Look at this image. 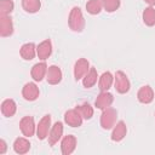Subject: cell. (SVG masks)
<instances>
[{"instance_id": "1", "label": "cell", "mask_w": 155, "mask_h": 155, "mask_svg": "<svg viewBox=\"0 0 155 155\" xmlns=\"http://www.w3.org/2000/svg\"><path fill=\"white\" fill-rule=\"evenodd\" d=\"M68 24H69V28L76 33H81L85 29V18L80 7L74 6L70 10L69 17H68Z\"/></svg>"}, {"instance_id": "2", "label": "cell", "mask_w": 155, "mask_h": 155, "mask_svg": "<svg viewBox=\"0 0 155 155\" xmlns=\"http://www.w3.org/2000/svg\"><path fill=\"white\" fill-rule=\"evenodd\" d=\"M116 119H117V111L116 109L109 107L107 109H104L101 114V127L103 130H111L115 124H116Z\"/></svg>"}, {"instance_id": "3", "label": "cell", "mask_w": 155, "mask_h": 155, "mask_svg": "<svg viewBox=\"0 0 155 155\" xmlns=\"http://www.w3.org/2000/svg\"><path fill=\"white\" fill-rule=\"evenodd\" d=\"M114 88L116 90L117 93H121V94L127 93L131 88V82L127 75L121 70H117L114 75Z\"/></svg>"}, {"instance_id": "4", "label": "cell", "mask_w": 155, "mask_h": 155, "mask_svg": "<svg viewBox=\"0 0 155 155\" xmlns=\"http://www.w3.org/2000/svg\"><path fill=\"white\" fill-rule=\"evenodd\" d=\"M19 130L22 132L23 136H25L27 138H30L31 136H34L36 133V125L34 121L33 116H23L19 121Z\"/></svg>"}, {"instance_id": "5", "label": "cell", "mask_w": 155, "mask_h": 155, "mask_svg": "<svg viewBox=\"0 0 155 155\" xmlns=\"http://www.w3.org/2000/svg\"><path fill=\"white\" fill-rule=\"evenodd\" d=\"M51 115L50 114H46L44 115L39 124L36 125V137L40 139V140H44L48 137V133H50V130H51Z\"/></svg>"}, {"instance_id": "6", "label": "cell", "mask_w": 155, "mask_h": 155, "mask_svg": "<svg viewBox=\"0 0 155 155\" xmlns=\"http://www.w3.org/2000/svg\"><path fill=\"white\" fill-rule=\"evenodd\" d=\"M113 102H114V96L109 91H101V93L97 96V98L94 101V107L97 109L104 110V109L111 107Z\"/></svg>"}, {"instance_id": "7", "label": "cell", "mask_w": 155, "mask_h": 155, "mask_svg": "<svg viewBox=\"0 0 155 155\" xmlns=\"http://www.w3.org/2000/svg\"><path fill=\"white\" fill-rule=\"evenodd\" d=\"M76 144H78V139L73 134H68V136H64L62 138V142H61V151L63 155H70L75 151L76 149Z\"/></svg>"}, {"instance_id": "8", "label": "cell", "mask_w": 155, "mask_h": 155, "mask_svg": "<svg viewBox=\"0 0 155 155\" xmlns=\"http://www.w3.org/2000/svg\"><path fill=\"white\" fill-rule=\"evenodd\" d=\"M82 121H84L82 116L75 108L69 109L64 113V122L70 127H80L82 125Z\"/></svg>"}, {"instance_id": "9", "label": "cell", "mask_w": 155, "mask_h": 155, "mask_svg": "<svg viewBox=\"0 0 155 155\" xmlns=\"http://www.w3.org/2000/svg\"><path fill=\"white\" fill-rule=\"evenodd\" d=\"M40 91L35 82H27L22 88V96L28 102H34L39 98Z\"/></svg>"}, {"instance_id": "10", "label": "cell", "mask_w": 155, "mask_h": 155, "mask_svg": "<svg viewBox=\"0 0 155 155\" xmlns=\"http://www.w3.org/2000/svg\"><path fill=\"white\" fill-rule=\"evenodd\" d=\"M90 68V62L86 58H79L74 64V79L76 81L81 80L87 74Z\"/></svg>"}, {"instance_id": "11", "label": "cell", "mask_w": 155, "mask_h": 155, "mask_svg": "<svg viewBox=\"0 0 155 155\" xmlns=\"http://www.w3.org/2000/svg\"><path fill=\"white\" fill-rule=\"evenodd\" d=\"M63 122L61 121H57L52 125L51 130H50V133H48V137H47V140H48V145L53 147L56 143H58V140L62 138L63 136Z\"/></svg>"}, {"instance_id": "12", "label": "cell", "mask_w": 155, "mask_h": 155, "mask_svg": "<svg viewBox=\"0 0 155 155\" xmlns=\"http://www.w3.org/2000/svg\"><path fill=\"white\" fill-rule=\"evenodd\" d=\"M47 64L45 63V61L42 62H39V63H35L33 67H31V70H30V75L33 78L34 81L36 82H40L44 80V78H46V74H47Z\"/></svg>"}, {"instance_id": "13", "label": "cell", "mask_w": 155, "mask_h": 155, "mask_svg": "<svg viewBox=\"0 0 155 155\" xmlns=\"http://www.w3.org/2000/svg\"><path fill=\"white\" fill-rule=\"evenodd\" d=\"M13 34V22L10 15L0 16V36L7 38Z\"/></svg>"}, {"instance_id": "14", "label": "cell", "mask_w": 155, "mask_h": 155, "mask_svg": "<svg viewBox=\"0 0 155 155\" xmlns=\"http://www.w3.org/2000/svg\"><path fill=\"white\" fill-rule=\"evenodd\" d=\"M154 90L149 85L142 86L137 92V99L142 104H150L154 101Z\"/></svg>"}, {"instance_id": "15", "label": "cell", "mask_w": 155, "mask_h": 155, "mask_svg": "<svg viewBox=\"0 0 155 155\" xmlns=\"http://www.w3.org/2000/svg\"><path fill=\"white\" fill-rule=\"evenodd\" d=\"M36 54H38L39 59H41V61H46L52 54V42L50 39L41 41L36 46Z\"/></svg>"}, {"instance_id": "16", "label": "cell", "mask_w": 155, "mask_h": 155, "mask_svg": "<svg viewBox=\"0 0 155 155\" xmlns=\"http://www.w3.org/2000/svg\"><path fill=\"white\" fill-rule=\"evenodd\" d=\"M63 79V73L59 67L57 65H50L46 74V80L50 85H58Z\"/></svg>"}, {"instance_id": "17", "label": "cell", "mask_w": 155, "mask_h": 155, "mask_svg": "<svg viewBox=\"0 0 155 155\" xmlns=\"http://www.w3.org/2000/svg\"><path fill=\"white\" fill-rule=\"evenodd\" d=\"M126 133H127V126L122 120H120L113 127V132H111L110 138L114 142H121L126 137Z\"/></svg>"}, {"instance_id": "18", "label": "cell", "mask_w": 155, "mask_h": 155, "mask_svg": "<svg viewBox=\"0 0 155 155\" xmlns=\"http://www.w3.org/2000/svg\"><path fill=\"white\" fill-rule=\"evenodd\" d=\"M19 54L24 61H31L36 56V46L34 42L23 44L19 48Z\"/></svg>"}, {"instance_id": "19", "label": "cell", "mask_w": 155, "mask_h": 155, "mask_svg": "<svg viewBox=\"0 0 155 155\" xmlns=\"http://www.w3.org/2000/svg\"><path fill=\"white\" fill-rule=\"evenodd\" d=\"M1 114L5 117H12L17 111V104L12 98L4 99L1 103Z\"/></svg>"}, {"instance_id": "20", "label": "cell", "mask_w": 155, "mask_h": 155, "mask_svg": "<svg viewBox=\"0 0 155 155\" xmlns=\"http://www.w3.org/2000/svg\"><path fill=\"white\" fill-rule=\"evenodd\" d=\"M13 150H15V153H17L19 155L27 154L30 150V142L27 139L25 136L24 137H18L13 142Z\"/></svg>"}, {"instance_id": "21", "label": "cell", "mask_w": 155, "mask_h": 155, "mask_svg": "<svg viewBox=\"0 0 155 155\" xmlns=\"http://www.w3.org/2000/svg\"><path fill=\"white\" fill-rule=\"evenodd\" d=\"M98 79H99V76H98L97 69L94 67H91L90 70L87 71V74L82 78V85L85 88H91L97 84Z\"/></svg>"}, {"instance_id": "22", "label": "cell", "mask_w": 155, "mask_h": 155, "mask_svg": "<svg viewBox=\"0 0 155 155\" xmlns=\"http://www.w3.org/2000/svg\"><path fill=\"white\" fill-rule=\"evenodd\" d=\"M114 84V76L110 71H104L98 79V88L101 91H109Z\"/></svg>"}, {"instance_id": "23", "label": "cell", "mask_w": 155, "mask_h": 155, "mask_svg": "<svg viewBox=\"0 0 155 155\" xmlns=\"http://www.w3.org/2000/svg\"><path fill=\"white\" fill-rule=\"evenodd\" d=\"M142 18H143V22L145 25H148V27L155 25V8H154V6L145 7L143 13H142Z\"/></svg>"}, {"instance_id": "24", "label": "cell", "mask_w": 155, "mask_h": 155, "mask_svg": "<svg viewBox=\"0 0 155 155\" xmlns=\"http://www.w3.org/2000/svg\"><path fill=\"white\" fill-rule=\"evenodd\" d=\"M22 7L27 13H36L41 7L40 0H22Z\"/></svg>"}, {"instance_id": "25", "label": "cell", "mask_w": 155, "mask_h": 155, "mask_svg": "<svg viewBox=\"0 0 155 155\" xmlns=\"http://www.w3.org/2000/svg\"><path fill=\"white\" fill-rule=\"evenodd\" d=\"M75 109L80 113V115L82 116L84 120H90V119H92L93 113H94L93 107H92L90 103H82V104L78 105Z\"/></svg>"}, {"instance_id": "26", "label": "cell", "mask_w": 155, "mask_h": 155, "mask_svg": "<svg viewBox=\"0 0 155 155\" xmlns=\"http://www.w3.org/2000/svg\"><path fill=\"white\" fill-rule=\"evenodd\" d=\"M86 10L90 15H98L103 10L102 0H88L86 2Z\"/></svg>"}, {"instance_id": "27", "label": "cell", "mask_w": 155, "mask_h": 155, "mask_svg": "<svg viewBox=\"0 0 155 155\" xmlns=\"http://www.w3.org/2000/svg\"><path fill=\"white\" fill-rule=\"evenodd\" d=\"M102 5H103V10L111 13L115 12L116 10H119L121 1L120 0H102Z\"/></svg>"}, {"instance_id": "28", "label": "cell", "mask_w": 155, "mask_h": 155, "mask_svg": "<svg viewBox=\"0 0 155 155\" xmlns=\"http://www.w3.org/2000/svg\"><path fill=\"white\" fill-rule=\"evenodd\" d=\"M15 8L12 0H0V16L10 15Z\"/></svg>"}, {"instance_id": "29", "label": "cell", "mask_w": 155, "mask_h": 155, "mask_svg": "<svg viewBox=\"0 0 155 155\" xmlns=\"http://www.w3.org/2000/svg\"><path fill=\"white\" fill-rule=\"evenodd\" d=\"M7 149V144L5 142V139H0V154H5Z\"/></svg>"}, {"instance_id": "30", "label": "cell", "mask_w": 155, "mask_h": 155, "mask_svg": "<svg viewBox=\"0 0 155 155\" xmlns=\"http://www.w3.org/2000/svg\"><path fill=\"white\" fill-rule=\"evenodd\" d=\"M149 6H155V0H144Z\"/></svg>"}]
</instances>
